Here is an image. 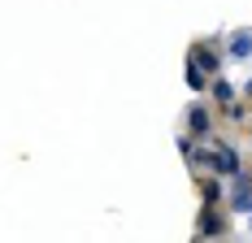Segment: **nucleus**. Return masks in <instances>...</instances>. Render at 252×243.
<instances>
[{"mask_svg":"<svg viewBox=\"0 0 252 243\" xmlns=\"http://www.w3.org/2000/svg\"><path fill=\"white\" fill-rule=\"evenodd\" d=\"M230 209H235V213H252V182H248V174H244V170L235 174V187H230Z\"/></svg>","mask_w":252,"mask_h":243,"instance_id":"f257e3e1","label":"nucleus"},{"mask_svg":"<svg viewBox=\"0 0 252 243\" xmlns=\"http://www.w3.org/2000/svg\"><path fill=\"white\" fill-rule=\"evenodd\" d=\"M226 52L235 57V61H248L252 57V30H235V35L226 39Z\"/></svg>","mask_w":252,"mask_h":243,"instance_id":"20e7f679","label":"nucleus"},{"mask_svg":"<svg viewBox=\"0 0 252 243\" xmlns=\"http://www.w3.org/2000/svg\"><path fill=\"white\" fill-rule=\"evenodd\" d=\"M209 126H213V122H209V109H204V104H191V109H187V130H191V135H209Z\"/></svg>","mask_w":252,"mask_h":243,"instance_id":"39448f33","label":"nucleus"},{"mask_svg":"<svg viewBox=\"0 0 252 243\" xmlns=\"http://www.w3.org/2000/svg\"><path fill=\"white\" fill-rule=\"evenodd\" d=\"M187 87H191V91H204V70H200L196 57H191V65H187Z\"/></svg>","mask_w":252,"mask_h":243,"instance_id":"0eeeda50","label":"nucleus"},{"mask_svg":"<svg viewBox=\"0 0 252 243\" xmlns=\"http://www.w3.org/2000/svg\"><path fill=\"white\" fill-rule=\"evenodd\" d=\"M248 96H252V78H248Z\"/></svg>","mask_w":252,"mask_h":243,"instance_id":"9d476101","label":"nucleus"},{"mask_svg":"<svg viewBox=\"0 0 252 243\" xmlns=\"http://www.w3.org/2000/svg\"><path fill=\"white\" fill-rule=\"evenodd\" d=\"M200 195H204V204H218V200H222V182H213V178H209Z\"/></svg>","mask_w":252,"mask_h":243,"instance_id":"1a4fd4ad","label":"nucleus"},{"mask_svg":"<svg viewBox=\"0 0 252 243\" xmlns=\"http://www.w3.org/2000/svg\"><path fill=\"white\" fill-rule=\"evenodd\" d=\"M213 174H222V178H235V174H239L235 148H218V152H213Z\"/></svg>","mask_w":252,"mask_h":243,"instance_id":"f03ea898","label":"nucleus"},{"mask_svg":"<svg viewBox=\"0 0 252 243\" xmlns=\"http://www.w3.org/2000/svg\"><path fill=\"white\" fill-rule=\"evenodd\" d=\"M248 221H252V213H248Z\"/></svg>","mask_w":252,"mask_h":243,"instance_id":"9b49d317","label":"nucleus"},{"mask_svg":"<svg viewBox=\"0 0 252 243\" xmlns=\"http://www.w3.org/2000/svg\"><path fill=\"white\" fill-rule=\"evenodd\" d=\"M209 91H213V100H222V104H235V87H230L226 78H213V87H209Z\"/></svg>","mask_w":252,"mask_h":243,"instance_id":"423d86ee","label":"nucleus"},{"mask_svg":"<svg viewBox=\"0 0 252 243\" xmlns=\"http://www.w3.org/2000/svg\"><path fill=\"white\" fill-rule=\"evenodd\" d=\"M191 57L200 61V70H204V74H218V52H209V48H196Z\"/></svg>","mask_w":252,"mask_h":243,"instance_id":"6e6552de","label":"nucleus"},{"mask_svg":"<svg viewBox=\"0 0 252 243\" xmlns=\"http://www.w3.org/2000/svg\"><path fill=\"white\" fill-rule=\"evenodd\" d=\"M218 235H222V217L213 213V204H204L200 226H196V239H218Z\"/></svg>","mask_w":252,"mask_h":243,"instance_id":"7ed1b4c3","label":"nucleus"}]
</instances>
